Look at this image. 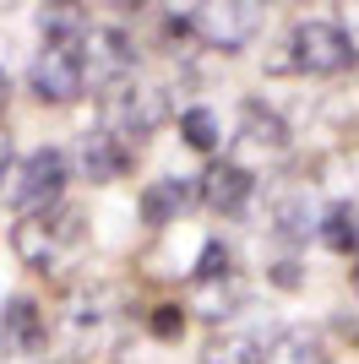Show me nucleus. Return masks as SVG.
Masks as SVG:
<instances>
[{"label": "nucleus", "instance_id": "39448f33", "mask_svg": "<svg viewBox=\"0 0 359 364\" xmlns=\"http://www.w3.org/2000/svg\"><path fill=\"white\" fill-rule=\"evenodd\" d=\"M109 125H115L120 136L142 141L158 125V92L152 87H115L109 92Z\"/></svg>", "mask_w": 359, "mask_h": 364}, {"label": "nucleus", "instance_id": "2eb2a0df", "mask_svg": "<svg viewBox=\"0 0 359 364\" xmlns=\"http://www.w3.org/2000/svg\"><path fill=\"white\" fill-rule=\"evenodd\" d=\"M224 267H229V250L218 240H207V245H202V267H196V277H218Z\"/></svg>", "mask_w": 359, "mask_h": 364}, {"label": "nucleus", "instance_id": "f03ea898", "mask_svg": "<svg viewBox=\"0 0 359 364\" xmlns=\"http://www.w3.org/2000/svg\"><path fill=\"white\" fill-rule=\"evenodd\" d=\"M28 87L44 98V104H71L76 92H82V55H76L71 38H60L49 44L28 71Z\"/></svg>", "mask_w": 359, "mask_h": 364}, {"label": "nucleus", "instance_id": "1a4fd4ad", "mask_svg": "<svg viewBox=\"0 0 359 364\" xmlns=\"http://www.w3.org/2000/svg\"><path fill=\"white\" fill-rule=\"evenodd\" d=\"M251 22H256V11H239V6H207V11H196V28L207 33L212 44H224V49L245 44Z\"/></svg>", "mask_w": 359, "mask_h": 364}, {"label": "nucleus", "instance_id": "6ab92c4d", "mask_svg": "<svg viewBox=\"0 0 359 364\" xmlns=\"http://www.w3.org/2000/svg\"><path fill=\"white\" fill-rule=\"evenodd\" d=\"M354 289H359V267H354Z\"/></svg>", "mask_w": 359, "mask_h": 364}, {"label": "nucleus", "instance_id": "423d86ee", "mask_svg": "<svg viewBox=\"0 0 359 364\" xmlns=\"http://www.w3.org/2000/svg\"><path fill=\"white\" fill-rule=\"evenodd\" d=\"M38 337H44L38 304L33 299H6V310H0V348L6 353H28V348H38Z\"/></svg>", "mask_w": 359, "mask_h": 364}, {"label": "nucleus", "instance_id": "f8f14e48", "mask_svg": "<svg viewBox=\"0 0 359 364\" xmlns=\"http://www.w3.org/2000/svg\"><path fill=\"white\" fill-rule=\"evenodd\" d=\"M245 141H251V147H283V120H278V114H267V109L261 104H245Z\"/></svg>", "mask_w": 359, "mask_h": 364}, {"label": "nucleus", "instance_id": "6e6552de", "mask_svg": "<svg viewBox=\"0 0 359 364\" xmlns=\"http://www.w3.org/2000/svg\"><path fill=\"white\" fill-rule=\"evenodd\" d=\"M125 164H131V152H125V141L109 136V131H93V136L82 141V168H88V180H120Z\"/></svg>", "mask_w": 359, "mask_h": 364}, {"label": "nucleus", "instance_id": "9b49d317", "mask_svg": "<svg viewBox=\"0 0 359 364\" xmlns=\"http://www.w3.org/2000/svg\"><path fill=\"white\" fill-rule=\"evenodd\" d=\"M180 136H185V147L212 152L224 131H218V114H212V109H185V114H180Z\"/></svg>", "mask_w": 359, "mask_h": 364}, {"label": "nucleus", "instance_id": "ddd939ff", "mask_svg": "<svg viewBox=\"0 0 359 364\" xmlns=\"http://www.w3.org/2000/svg\"><path fill=\"white\" fill-rule=\"evenodd\" d=\"M321 240H327L332 250H354L359 245V213L354 207H332L327 223H321Z\"/></svg>", "mask_w": 359, "mask_h": 364}, {"label": "nucleus", "instance_id": "7ed1b4c3", "mask_svg": "<svg viewBox=\"0 0 359 364\" xmlns=\"http://www.w3.org/2000/svg\"><path fill=\"white\" fill-rule=\"evenodd\" d=\"M348 55H354V44H348V33L338 28V22H299L294 28V60L305 65V71L332 76V71L348 65Z\"/></svg>", "mask_w": 359, "mask_h": 364}, {"label": "nucleus", "instance_id": "f3484780", "mask_svg": "<svg viewBox=\"0 0 359 364\" xmlns=\"http://www.w3.org/2000/svg\"><path fill=\"white\" fill-rule=\"evenodd\" d=\"M272 277H278L283 289H294V283H299V267H278V272H272Z\"/></svg>", "mask_w": 359, "mask_h": 364}, {"label": "nucleus", "instance_id": "9d476101", "mask_svg": "<svg viewBox=\"0 0 359 364\" xmlns=\"http://www.w3.org/2000/svg\"><path fill=\"white\" fill-rule=\"evenodd\" d=\"M185 196H191V185H180V180H158L142 191V218L147 223H175L180 207H185Z\"/></svg>", "mask_w": 359, "mask_h": 364}, {"label": "nucleus", "instance_id": "a211bd4d", "mask_svg": "<svg viewBox=\"0 0 359 364\" xmlns=\"http://www.w3.org/2000/svg\"><path fill=\"white\" fill-rule=\"evenodd\" d=\"M0 104H6V71H0Z\"/></svg>", "mask_w": 359, "mask_h": 364}, {"label": "nucleus", "instance_id": "f257e3e1", "mask_svg": "<svg viewBox=\"0 0 359 364\" xmlns=\"http://www.w3.org/2000/svg\"><path fill=\"white\" fill-rule=\"evenodd\" d=\"M60 185H66V158H60L55 147H38L28 164H22L16 185H11L16 213H22V218H44V213H49V201L60 196Z\"/></svg>", "mask_w": 359, "mask_h": 364}, {"label": "nucleus", "instance_id": "4468645a", "mask_svg": "<svg viewBox=\"0 0 359 364\" xmlns=\"http://www.w3.org/2000/svg\"><path fill=\"white\" fill-rule=\"evenodd\" d=\"M147 332L164 337V343H175V337L185 332V310H180V304H158V310L147 316Z\"/></svg>", "mask_w": 359, "mask_h": 364}, {"label": "nucleus", "instance_id": "0eeeda50", "mask_svg": "<svg viewBox=\"0 0 359 364\" xmlns=\"http://www.w3.org/2000/svg\"><path fill=\"white\" fill-rule=\"evenodd\" d=\"M245 196H251V174L239 164H212L207 174H202V201L218 207V213H234Z\"/></svg>", "mask_w": 359, "mask_h": 364}, {"label": "nucleus", "instance_id": "dca6fc26", "mask_svg": "<svg viewBox=\"0 0 359 364\" xmlns=\"http://www.w3.org/2000/svg\"><path fill=\"white\" fill-rule=\"evenodd\" d=\"M6 168H11V136L0 131V180H6Z\"/></svg>", "mask_w": 359, "mask_h": 364}, {"label": "nucleus", "instance_id": "20e7f679", "mask_svg": "<svg viewBox=\"0 0 359 364\" xmlns=\"http://www.w3.org/2000/svg\"><path fill=\"white\" fill-rule=\"evenodd\" d=\"M71 213H60V223H49V213L44 218H22V223L11 228V245H16V256L28 261V267H38V272H49V256H55V240L66 234L71 240L76 234V223H66Z\"/></svg>", "mask_w": 359, "mask_h": 364}]
</instances>
